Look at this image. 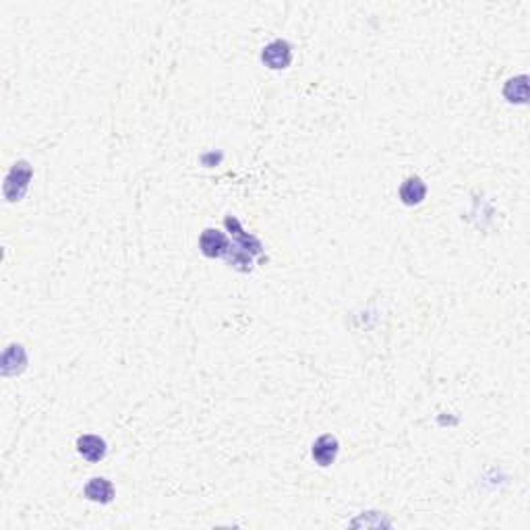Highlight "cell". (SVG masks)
Instances as JSON below:
<instances>
[{"instance_id":"1","label":"cell","mask_w":530,"mask_h":530,"mask_svg":"<svg viewBox=\"0 0 530 530\" xmlns=\"http://www.w3.org/2000/svg\"><path fill=\"white\" fill-rule=\"evenodd\" d=\"M261 58H264V63L269 69L280 71V69H286L290 65V60H292V50H290L288 42L276 40V42H271L267 48H264Z\"/></svg>"},{"instance_id":"2","label":"cell","mask_w":530,"mask_h":530,"mask_svg":"<svg viewBox=\"0 0 530 530\" xmlns=\"http://www.w3.org/2000/svg\"><path fill=\"white\" fill-rule=\"evenodd\" d=\"M337 450H340V443H337L334 435H321L313 443L311 456L319 466H330V464L336 462Z\"/></svg>"},{"instance_id":"3","label":"cell","mask_w":530,"mask_h":530,"mask_svg":"<svg viewBox=\"0 0 530 530\" xmlns=\"http://www.w3.org/2000/svg\"><path fill=\"white\" fill-rule=\"evenodd\" d=\"M77 452L87 460V462H99L104 460L108 448H106V441L97 435H83L77 439Z\"/></svg>"},{"instance_id":"4","label":"cell","mask_w":530,"mask_h":530,"mask_svg":"<svg viewBox=\"0 0 530 530\" xmlns=\"http://www.w3.org/2000/svg\"><path fill=\"white\" fill-rule=\"evenodd\" d=\"M85 497L90 502H96V504H110L114 499V487L108 479H102V477H96L92 481L85 485Z\"/></svg>"},{"instance_id":"5","label":"cell","mask_w":530,"mask_h":530,"mask_svg":"<svg viewBox=\"0 0 530 530\" xmlns=\"http://www.w3.org/2000/svg\"><path fill=\"white\" fill-rule=\"evenodd\" d=\"M199 244H201L203 255H207V257H224L228 253V241L217 230H205L201 234Z\"/></svg>"},{"instance_id":"6","label":"cell","mask_w":530,"mask_h":530,"mask_svg":"<svg viewBox=\"0 0 530 530\" xmlns=\"http://www.w3.org/2000/svg\"><path fill=\"white\" fill-rule=\"evenodd\" d=\"M427 195V185L418 176H410L400 187V199L404 205H418Z\"/></svg>"},{"instance_id":"7","label":"cell","mask_w":530,"mask_h":530,"mask_svg":"<svg viewBox=\"0 0 530 530\" xmlns=\"http://www.w3.org/2000/svg\"><path fill=\"white\" fill-rule=\"evenodd\" d=\"M504 96L507 97V102H518V104H524L526 97H529V83H526V77H516V79H509L504 87Z\"/></svg>"}]
</instances>
